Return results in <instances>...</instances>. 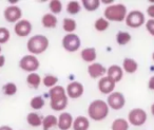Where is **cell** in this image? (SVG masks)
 Here are the masks:
<instances>
[{"label":"cell","instance_id":"29","mask_svg":"<svg viewBox=\"0 0 154 130\" xmlns=\"http://www.w3.org/2000/svg\"><path fill=\"white\" fill-rule=\"evenodd\" d=\"M84 8L88 12H94L100 7V0H82V1Z\"/></svg>","mask_w":154,"mask_h":130},{"label":"cell","instance_id":"23","mask_svg":"<svg viewBox=\"0 0 154 130\" xmlns=\"http://www.w3.org/2000/svg\"><path fill=\"white\" fill-rule=\"evenodd\" d=\"M58 124V117L54 114H49L43 117L42 121V128L43 130H51L52 128L56 127Z\"/></svg>","mask_w":154,"mask_h":130},{"label":"cell","instance_id":"42","mask_svg":"<svg viewBox=\"0 0 154 130\" xmlns=\"http://www.w3.org/2000/svg\"><path fill=\"white\" fill-rule=\"evenodd\" d=\"M1 51H2V48H1V45H0V55H1Z\"/></svg>","mask_w":154,"mask_h":130},{"label":"cell","instance_id":"41","mask_svg":"<svg viewBox=\"0 0 154 130\" xmlns=\"http://www.w3.org/2000/svg\"><path fill=\"white\" fill-rule=\"evenodd\" d=\"M150 110H151V113H152V115L154 116V103L151 105V108H150Z\"/></svg>","mask_w":154,"mask_h":130},{"label":"cell","instance_id":"33","mask_svg":"<svg viewBox=\"0 0 154 130\" xmlns=\"http://www.w3.org/2000/svg\"><path fill=\"white\" fill-rule=\"evenodd\" d=\"M49 9L53 15L60 14L62 11V2L60 0H51L49 2Z\"/></svg>","mask_w":154,"mask_h":130},{"label":"cell","instance_id":"43","mask_svg":"<svg viewBox=\"0 0 154 130\" xmlns=\"http://www.w3.org/2000/svg\"><path fill=\"white\" fill-rule=\"evenodd\" d=\"M152 59H153V62H154V52L152 53Z\"/></svg>","mask_w":154,"mask_h":130},{"label":"cell","instance_id":"13","mask_svg":"<svg viewBox=\"0 0 154 130\" xmlns=\"http://www.w3.org/2000/svg\"><path fill=\"white\" fill-rule=\"evenodd\" d=\"M88 74L93 79H100L101 77L107 75V68L105 66H103L101 64H99V62H93V64L89 65Z\"/></svg>","mask_w":154,"mask_h":130},{"label":"cell","instance_id":"10","mask_svg":"<svg viewBox=\"0 0 154 130\" xmlns=\"http://www.w3.org/2000/svg\"><path fill=\"white\" fill-rule=\"evenodd\" d=\"M3 17L10 24H16L22 17V10L18 5H9L3 12Z\"/></svg>","mask_w":154,"mask_h":130},{"label":"cell","instance_id":"4","mask_svg":"<svg viewBox=\"0 0 154 130\" xmlns=\"http://www.w3.org/2000/svg\"><path fill=\"white\" fill-rule=\"evenodd\" d=\"M50 41L49 38L45 35L37 34L34 36L30 37V39L26 43V49L30 52L32 55H39L42 54L43 52L47 51V49L49 48Z\"/></svg>","mask_w":154,"mask_h":130},{"label":"cell","instance_id":"12","mask_svg":"<svg viewBox=\"0 0 154 130\" xmlns=\"http://www.w3.org/2000/svg\"><path fill=\"white\" fill-rule=\"evenodd\" d=\"M33 27L29 20L21 19L14 26V32L18 37H28L32 33Z\"/></svg>","mask_w":154,"mask_h":130},{"label":"cell","instance_id":"27","mask_svg":"<svg viewBox=\"0 0 154 130\" xmlns=\"http://www.w3.org/2000/svg\"><path fill=\"white\" fill-rule=\"evenodd\" d=\"M80 10H82V5L79 1L72 0V1H69L66 5V12L70 15H77L80 12Z\"/></svg>","mask_w":154,"mask_h":130},{"label":"cell","instance_id":"31","mask_svg":"<svg viewBox=\"0 0 154 130\" xmlns=\"http://www.w3.org/2000/svg\"><path fill=\"white\" fill-rule=\"evenodd\" d=\"M17 91H18L17 86H16L15 83H12V81L7 83L5 85H3V87H2L3 94H5V95H7V96L15 95V94L17 93Z\"/></svg>","mask_w":154,"mask_h":130},{"label":"cell","instance_id":"3","mask_svg":"<svg viewBox=\"0 0 154 130\" xmlns=\"http://www.w3.org/2000/svg\"><path fill=\"white\" fill-rule=\"evenodd\" d=\"M127 15H128V9L122 3H115V5H108L105 9V12H103V17L108 21H125Z\"/></svg>","mask_w":154,"mask_h":130},{"label":"cell","instance_id":"25","mask_svg":"<svg viewBox=\"0 0 154 130\" xmlns=\"http://www.w3.org/2000/svg\"><path fill=\"white\" fill-rule=\"evenodd\" d=\"M132 37L131 34L128 32H125V31H119V32L116 34V43L118 46H126L128 45L131 41Z\"/></svg>","mask_w":154,"mask_h":130},{"label":"cell","instance_id":"34","mask_svg":"<svg viewBox=\"0 0 154 130\" xmlns=\"http://www.w3.org/2000/svg\"><path fill=\"white\" fill-rule=\"evenodd\" d=\"M10 38H11V33H10L9 29L1 27L0 28V45L7 43L10 40Z\"/></svg>","mask_w":154,"mask_h":130},{"label":"cell","instance_id":"9","mask_svg":"<svg viewBox=\"0 0 154 130\" xmlns=\"http://www.w3.org/2000/svg\"><path fill=\"white\" fill-rule=\"evenodd\" d=\"M107 104L109 106V108L113 109V110H120L126 105V98H125V95L122 92L114 91L111 94H109Z\"/></svg>","mask_w":154,"mask_h":130},{"label":"cell","instance_id":"21","mask_svg":"<svg viewBox=\"0 0 154 130\" xmlns=\"http://www.w3.org/2000/svg\"><path fill=\"white\" fill-rule=\"evenodd\" d=\"M41 83H42V78H41V76L38 73H29L28 76H26V84L32 89H38L39 86L41 85Z\"/></svg>","mask_w":154,"mask_h":130},{"label":"cell","instance_id":"30","mask_svg":"<svg viewBox=\"0 0 154 130\" xmlns=\"http://www.w3.org/2000/svg\"><path fill=\"white\" fill-rule=\"evenodd\" d=\"M45 100H43V97L41 95H36L34 96V97L31 98L30 100V106L32 109H34V110H40V109H42L43 107H45Z\"/></svg>","mask_w":154,"mask_h":130},{"label":"cell","instance_id":"6","mask_svg":"<svg viewBox=\"0 0 154 130\" xmlns=\"http://www.w3.org/2000/svg\"><path fill=\"white\" fill-rule=\"evenodd\" d=\"M39 67H40L39 59L35 55H32V54L24 55L19 60V68L22 71H26L28 73L36 72L39 69Z\"/></svg>","mask_w":154,"mask_h":130},{"label":"cell","instance_id":"2","mask_svg":"<svg viewBox=\"0 0 154 130\" xmlns=\"http://www.w3.org/2000/svg\"><path fill=\"white\" fill-rule=\"evenodd\" d=\"M110 108L107 102L103 100H95L88 107V115L94 122H100L109 115Z\"/></svg>","mask_w":154,"mask_h":130},{"label":"cell","instance_id":"1","mask_svg":"<svg viewBox=\"0 0 154 130\" xmlns=\"http://www.w3.org/2000/svg\"><path fill=\"white\" fill-rule=\"evenodd\" d=\"M50 106L54 111H63L68 106L69 97L66 95V88L62 86H55L49 90Z\"/></svg>","mask_w":154,"mask_h":130},{"label":"cell","instance_id":"35","mask_svg":"<svg viewBox=\"0 0 154 130\" xmlns=\"http://www.w3.org/2000/svg\"><path fill=\"white\" fill-rule=\"evenodd\" d=\"M145 26H146V29H147L148 32H149L152 36H154V19L147 20L146 24H145Z\"/></svg>","mask_w":154,"mask_h":130},{"label":"cell","instance_id":"26","mask_svg":"<svg viewBox=\"0 0 154 130\" xmlns=\"http://www.w3.org/2000/svg\"><path fill=\"white\" fill-rule=\"evenodd\" d=\"M77 28V24L73 18H64L62 21V29L66 32V34L74 33Z\"/></svg>","mask_w":154,"mask_h":130},{"label":"cell","instance_id":"38","mask_svg":"<svg viewBox=\"0 0 154 130\" xmlns=\"http://www.w3.org/2000/svg\"><path fill=\"white\" fill-rule=\"evenodd\" d=\"M5 65V57L1 54L0 55V68H2Z\"/></svg>","mask_w":154,"mask_h":130},{"label":"cell","instance_id":"11","mask_svg":"<svg viewBox=\"0 0 154 130\" xmlns=\"http://www.w3.org/2000/svg\"><path fill=\"white\" fill-rule=\"evenodd\" d=\"M66 92L68 97L76 100V98H79L82 96V94H84V92H85V87L79 81H71V83L68 84V86H66Z\"/></svg>","mask_w":154,"mask_h":130},{"label":"cell","instance_id":"37","mask_svg":"<svg viewBox=\"0 0 154 130\" xmlns=\"http://www.w3.org/2000/svg\"><path fill=\"white\" fill-rule=\"evenodd\" d=\"M148 88H149L150 90H153L154 91V75L150 77L149 81H148Z\"/></svg>","mask_w":154,"mask_h":130},{"label":"cell","instance_id":"16","mask_svg":"<svg viewBox=\"0 0 154 130\" xmlns=\"http://www.w3.org/2000/svg\"><path fill=\"white\" fill-rule=\"evenodd\" d=\"M107 76L110 77L114 83H119L124 77V70L118 65H112L107 69Z\"/></svg>","mask_w":154,"mask_h":130},{"label":"cell","instance_id":"18","mask_svg":"<svg viewBox=\"0 0 154 130\" xmlns=\"http://www.w3.org/2000/svg\"><path fill=\"white\" fill-rule=\"evenodd\" d=\"M73 130H89L90 128V121L88 117L84 115H79L74 119L72 126Z\"/></svg>","mask_w":154,"mask_h":130},{"label":"cell","instance_id":"39","mask_svg":"<svg viewBox=\"0 0 154 130\" xmlns=\"http://www.w3.org/2000/svg\"><path fill=\"white\" fill-rule=\"evenodd\" d=\"M0 130H14V129L8 125H3V126H0Z\"/></svg>","mask_w":154,"mask_h":130},{"label":"cell","instance_id":"32","mask_svg":"<svg viewBox=\"0 0 154 130\" xmlns=\"http://www.w3.org/2000/svg\"><path fill=\"white\" fill-rule=\"evenodd\" d=\"M57 83H58V77L55 76V75L48 74L42 78L43 86L47 87V88H50V89L53 88V87H55V86H57Z\"/></svg>","mask_w":154,"mask_h":130},{"label":"cell","instance_id":"5","mask_svg":"<svg viewBox=\"0 0 154 130\" xmlns=\"http://www.w3.org/2000/svg\"><path fill=\"white\" fill-rule=\"evenodd\" d=\"M146 16L139 10H133V11L129 12L127 15L125 22H126L127 27L131 29H138L143 27L146 24Z\"/></svg>","mask_w":154,"mask_h":130},{"label":"cell","instance_id":"28","mask_svg":"<svg viewBox=\"0 0 154 130\" xmlns=\"http://www.w3.org/2000/svg\"><path fill=\"white\" fill-rule=\"evenodd\" d=\"M110 27V21H108L105 17H99L96 19V21L94 22V28L98 32H105L109 29Z\"/></svg>","mask_w":154,"mask_h":130},{"label":"cell","instance_id":"8","mask_svg":"<svg viewBox=\"0 0 154 130\" xmlns=\"http://www.w3.org/2000/svg\"><path fill=\"white\" fill-rule=\"evenodd\" d=\"M147 119H148L147 112L141 108L132 109L128 114L129 124H131L133 126H136V127L145 125V123L147 122Z\"/></svg>","mask_w":154,"mask_h":130},{"label":"cell","instance_id":"24","mask_svg":"<svg viewBox=\"0 0 154 130\" xmlns=\"http://www.w3.org/2000/svg\"><path fill=\"white\" fill-rule=\"evenodd\" d=\"M129 122L128 119L118 117L112 122L111 130H129Z\"/></svg>","mask_w":154,"mask_h":130},{"label":"cell","instance_id":"19","mask_svg":"<svg viewBox=\"0 0 154 130\" xmlns=\"http://www.w3.org/2000/svg\"><path fill=\"white\" fill-rule=\"evenodd\" d=\"M122 70L124 72L128 73V74H134L137 70H138V62L133 58H125L122 60Z\"/></svg>","mask_w":154,"mask_h":130},{"label":"cell","instance_id":"22","mask_svg":"<svg viewBox=\"0 0 154 130\" xmlns=\"http://www.w3.org/2000/svg\"><path fill=\"white\" fill-rule=\"evenodd\" d=\"M43 117L36 112H30L26 115V122L32 127H40L42 126Z\"/></svg>","mask_w":154,"mask_h":130},{"label":"cell","instance_id":"36","mask_svg":"<svg viewBox=\"0 0 154 130\" xmlns=\"http://www.w3.org/2000/svg\"><path fill=\"white\" fill-rule=\"evenodd\" d=\"M147 15L150 17V19H154V3L147 8Z\"/></svg>","mask_w":154,"mask_h":130},{"label":"cell","instance_id":"15","mask_svg":"<svg viewBox=\"0 0 154 130\" xmlns=\"http://www.w3.org/2000/svg\"><path fill=\"white\" fill-rule=\"evenodd\" d=\"M73 119L72 114L69 112H61L58 116V124L57 127L60 130H69L73 126Z\"/></svg>","mask_w":154,"mask_h":130},{"label":"cell","instance_id":"20","mask_svg":"<svg viewBox=\"0 0 154 130\" xmlns=\"http://www.w3.org/2000/svg\"><path fill=\"white\" fill-rule=\"evenodd\" d=\"M58 20L57 17L55 15H53L52 13H47L42 16L41 18V24L43 28L45 29H54L57 27Z\"/></svg>","mask_w":154,"mask_h":130},{"label":"cell","instance_id":"40","mask_svg":"<svg viewBox=\"0 0 154 130\" xmlns=\"http://www.w3.org/2000/svg\"><path fill=\"white\" fill-rule=\"evenodd\" d=\"M101 3H106V5H110V3H113V0H103V1H100Z\"/></svg>","mask_w":154,"mask_h":130},{"label":"cell","instance_id":"7","mask_svg":"<svg viewBox=\"0 0 154 130\" xmlns=\"http://www.w3.org/2000/svg\"><path fill=\"white\" fill-rule=\"evenodd\" d=\"M61 43L66 51L73 53V52H76L77 50H79L80 46H82V40H80L79 36L77 34L71 33V34L64 35Z\"/></svg>","mask_w":154,"mask_h":130},{"label":"cell","instance_id":"14","mask_svg":"<svg viewBox=\"0 0 154 130\" xmlns=\"http://www.w3.org/2000/svg\"><path fill=\"white\" fill-rule=\"evenodd\" d=\"M98 90L100 93L106 94V95H109L112 92H114V89H115L116 83H114L110 77H108L107 75L103 77H101L98 81Z\"/></svg>","mask_w":154,"mask_h":130},{"label":"cell","instance_id":"17","mask_svg":"<svg viewBox=\"0 0 154 130\" xmlns=\"http://www.w3.org/2000/svg\"><path fill=\"white\" fill-rule=\"evenodd\" d=\"M80 57L85 62H89V64H93L95 62L97 58V52L95 48H85L84 50H82L80 52Z\"/></svg>","mask_w":154,"mask_h":130}]
</instances>
